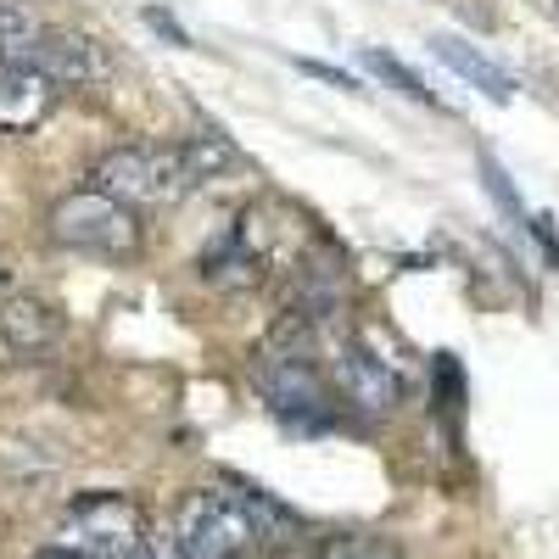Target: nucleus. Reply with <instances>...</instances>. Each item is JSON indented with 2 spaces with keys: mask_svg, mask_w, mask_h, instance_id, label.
Instances as JSON below:
<instances>
[{
  "mask_svg": "<svg viewBox=\"0 0 559 559\" xmlns=\"http://www.w3.org/2000/svg\"><path fill=\"white\" fill-rule=\"evenodd\" d=\"M280 509L247 492H191L174 515L179 559H252Z\"/></svg>",
  "mask_w": 559,
  "mask_h": 559,
  "instance_id": "f257e3e1",
  "label": "nucleus"
},
{
  "mask_svg": "<svg viewBox=\"0 0 559 559\" xmlns=\"http://www.w3.org/2000/svg\"><path fill=\"white\" fill-rule=\"evenodd\" d=\"M90 185L129 213H163L197 191V174L179 146H112L107 157H96Z\"/></svg>",
  "mask_w": 559,
  "mask_h": 559,
  "instance_id": "f03ea898",
  "label": "nucleus"
},
{
  "mask_svg": "<svg viewBox=\"0 0 559 559\" xmlns=\"http://www.w3.org/2000/svg\"><path fill=\"white\" fill-rule=\"evenodd\" d=\"M45 229H51V241L68 247V252H84V258H134L140 252V218L129 207H118L107 191L96 185H84V191H68L51 202L45 213Z\"/></svg>",
  "mask_w": 559,
  "mask_h": 559,
  "instance_id": "7ed1b4c3",
  "label": "nucleus"
},
{
  "mask_svg": "<svg viewBox=\"0 0 559 559\" xmlns=\"http://www.w3.org/2000/svg\"><path fill=\"white\" fill-rule=\"evenodd\" d=\"M252 386L280 419H292L302 431H324L336 419L331 414L336 403H331V386H324L319 364H308V353H297L292 342H274V353H263L252 364Z\"/></svg>",
  "mask_w": 559,
  "mask_h": 559,
  "instance_id": "20e7f679",
  "label": "nucleus"
},
{
  "mask_svg": "<svg viewBox=\"0 0 559 559\" xmlns=\"http://www.w3.org/2000/svg\"><path fill=\"white\" fill-rule=\"evenodd\" d=\"M57 548H68L79 559H134L146 548V521H140V509L123 492L79 498L57 532Z\"/></svg>",
  "mask_w": 559,
  "mask_h": 559,
  "instance_id": "39448f33",
  "label": "nucleus"
},
{
  "mask_svg": "<svg viewBox=\"0 0 559 559\" xmlns=\"http://www.w3.org/2000/svg\"><path fill=\"white\" fill-rule=\"evenodd\" d=\"M331 376H336V392H342L358 414H369V419H386V414L403 403L397 369H392L386 358H376L369 347H358V342H342V347L331 353Z\"/></svg>",
  "mask_w": 559,
  "mask_h": 559,
  "instance_id": "423d86ee",
  "label": "nucleus"
},
{
  "mask_svg": "<svg viewBox=\"0 0 559 559\" xmlns=\"http://www.w3.org/2000/svg\"><path fill=\"white\" fill-rule=\"evenodd\" d=\"M62 90L34 62H0V134H28L51 118Z\"/></svg>",
  "mask_w": 559,
  "mask_h": 559,
  "instance_id": "0eeeda50",
  "label": "nucleus"
},
{
  "mask_svg": "<svg viewBox=\"0 0 559 559\" xmlns=\"http://www.w3.org/2000/svg\"><path fill=\"white\" fill-rule=\"evenodd\" d=\"M342 302H347V274H342V263L308 252V258L297 263V274H292L286 313H292L297 324H313V331H319L331 313H342Z\"/></svg>",
  "mask_w": 559,
  "mask_h": 559,
  "instance_id": "6e6552de",
  "label": "nucleus"
},
{
  "mask_svg": "<svg viewBox=\"0 0 559 559\" xmlns=\"http://www.w3.org/2000/svg\"><path fill=\"white\" fill-rule=\"evenodd\" d=\"M34 68L51 73L57 90H79V84H96L107 73V57L90 34H73V28H45L39 51H34Z\"/></svg>",
  "mask_w": 559,
  "mask_h": 559,
  "instance_id": "1a4fd4ad",
  "label": "nucleus"
},
{
  "mask_svg": "<svg viewBox=\"0 0 559 559\" xmlns=\"http://www.w3.org/2000/svg\"><path fill=\"white\" fill-rule=\"evenodd\" d=\"M62 331V319L51 302H39L28 292H12V297H0V342H7L12 353H39V347H51V336Z\"/></svg>",
  "mask_w": 559,
  "mask_h": 559,
  "instance_id": "9d476101",
  "label": "nucleus"
},
{
  "mask_svg": "<svg viewBox=\"0 0 559 559\" xmlns=\"http://www.w3.org/2000/svg\"><path fill=\"white\" fill-rule=\"evenodd\" d=\"M431 51H437L442 68H453L471 90H481L487 102H498V107H503V102H515V79H509L498 62H487L476 45H464V39H453V34H437V39H431Z\"/></svg>",
  "mask_w": 559,
  "mask_h": 559,
  "instance_id": "9b49d317",
  "label": "nucleus"
},
{
  "mask_svg": "<svg viewBox=\"0 0 559 559\" xmlns=\"http://www.w3.org/2000/svg\"><path fill=\"white\" fill-rule=\"evenodd\" d=\"M45 23L34 0H0V62H34L39 39H45Z\"/></svg>",
  "mask_w": 559,
  "mask_h": 559,
  "instance_id": "f8f14e48",
  "label": "nucleus"
},
{
  "mask_svg": "<svg viewBox=\"0 0 559 559\" xmlns=\"http://www.w3.org/2000/svg\"><path fill=\"white\" fill-rule=\"evenodd\" d=\"M179 152H185V163H191L197 185H202V179H213V174H224L229 163H236V146H229L224 134H191Z\"/></svg>",
  "mask_w": 559,
  "mask_h": 559,
  "instance_id": "ddd939ff",
  "label": "nucleus"
},
{
  "mask_svg": "<svg viewBox=\"0 0 559 559\" xmlns=\"http://www.w3.org/2000/svg\"><path fill=\"white\" fill-rule=\"evenodd\" d=\"M364 68L369 73H376V79H386L392 90H397V96H408V102H426V107H437V96H431V90H426V79H419V73H408L392 51H364Z\"/></svg>",
  "mask_w": 559,
  "mask_h": 559,
  "instance_id": "4468645a",
  "label": "nucleus"
},
{
  "mask_svg": "<svg viewBox=\"0 0 559 559\" xmlns=\"http://www.w3.org/2000/svg\"><path fill=\"white\" fill-rule=\"evenodd\" d=\"M313 559H403L386 537H364V532H347V537H331V543H319Z\"/></svg>",
  "mask_w": 559,
  "mask_h": 559,
  "instance_id": "2eb2a0df",
  "label": "nucleus"
},
{
  "mask_svg": "<svg viewBox=\"0 0 559 559\" xmlns=\"http://www.w3.org/2000/svg\"><path fill=\"white\" fill-rule=\"evenodd\" d=\"M481 179H487V191H492V202L509 213V218H526V207H521V197H515V185H509V174L492 163V157H481Z\"/></svg>",
  "mask_w": 559,
  "mask_h": 559,
  "instance_id": "dca6fc26",
  "label": "nucleus"
},
{
  "mask_svg": "<svg viewBox=\"0 0 559 559\" xmlns=\"http://www.w3.org/2000/svg\"><path fill=\"white\" fill-rule=\"evenodd\" d=\"M297 68H302L308 79H319V84H336V90H364L353 73H342V68H331V62H308V57H297Z\"/></svg>",
  "mask_w": 559,
  "mask_h": 559,
  "instance_id": "f3484780",
  "label": "nucleus"
},
{
  "mask_svg": "<svg viewBox=\"0 0 559 559\" xmlns=\"http://www.w3.org/2000/svg\"><path fill=\"white\" fill-rule=\"evenodd\" d=\"M39 559H79V554H68V548H57V543H51V554H39Z\"/></svg>",
  "mask_w": 559,
  "mask_h": 559,
  "instance_id": "a211bd4d",
  "label": "nucleus"
},
{
  "mask_svg": "<svg viewBox=\"0 0 559 559\" xmlns=\"http://www.w3.org/2000/svg\"><path fill=\"white\" fill-rule=\"evenodd\" d=\"M134 559H157V554H152V543H146V548H140V554H134Z\"/></svg>",
  "mask_w": 559,
  "mask_h": 559,
  "instance_id": "6ab92c4d",
  "label": "nucleus"
},
{
  "mask_svg": "<svg viewBox=\"0 0 559 559\" xmlns=\"http://www.w3.org/2000/svg\"><path fill=\"white\" fill-rule=\"evenodd\" d=\"M7 358H12V347H7V342H0V364H7Z\"/></svg>",
  "mask_w": 559,
  "mask_h": 559,
  "instance_id": "aec40b11",
  "label": "nucleus"
}]
</instances>
